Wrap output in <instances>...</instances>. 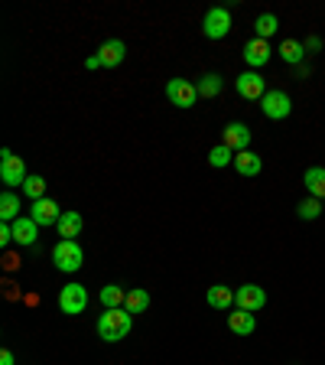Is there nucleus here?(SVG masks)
I'll return each instance as SVG.
<instances>
[{"instance_id": "nucleus-23", "label": "nucleus", "mask_w": 325, "mask_h": 365, "mask_svg": "<svg viewBox=\"0 0 325 365\" xmlns=\"http://www.w3.org/2000/svg\"><path fill=\"white\" fill-rule=\"evenodd\" d=\"M20 219V196L14 190H7L0 196V222H16Z\"/></svg>"}, {"instance_id": "nucleus-16", "label": "nucleus", "mask_w": 325, "mask_h": 365, "mask_svg": "<svg viewBox=\"0 0 325 365\" xmlns=\"http://www.w3.org/2000/svg\"><path fill=\"white\" fill-rule=\"evenodd\" d=\"M82 228H85V219L78 212H62V219H59V225H55V232H59V238L62 242H75L78 235H82Z\"/></svg>"}, {"instance_id": "nucleus-12", "label": "nucleus", "mask_w": 325, "mask_h": 365, "mask_svg": "<svg viewBox=\"0 0 325 365\" xmlns=\"http://www.w3.org/2000/svg\"><path fill=\"white\" fill-rule=\"evenodd\" d=\"M270 43H267V39H247V43H244V62H247L250 68H254V72H257V68H264L267 62H270Z\"/></svg>"}, {"instance_id": "nucleus-30", "label": "nucleus", "mask_w": 325, "mask_h": 365, "mask_svg": "<svg viewBox=\"0 0 325 365\" xmlns=\"http://www.w3.org/2000/svg\"><path fill=\"white\" fill-rule=\"evenodd\" d=\"M306 49H309V53H319V49H322V39L309 36V39H306Z\"/></svg>"}, {"instance_id": "nucleus-6", "label": "nucleus", "mask_w": 325, "mask_h": 365, "mask_svg": "<svg viewBox=\"0 0 325 365\" xmlns=\"http://www.w3.org/2000/svg\"><path fill=\"white\" fill-rule=\"evenodd\" d=\"M231 14H228V7H212L208 14H205V20H202V33L208 39H225L228 33H231Z\"/></svg>"}, {"instance_id": "nucleus-17", "label": "nucleus", "mask_w": 325, "mask_h": 365, "mask_svg": "<svg viewBox=\"0 0 325 365\" xmlns=\"http://www.w3.org/2000/svg\"><path fill=\"white\" fill-rule=\"evenodd\" d=\"M205 300H208V307H215V310H235V290L225 287V284H212L208 294H205Z\"/></svg>"}, {"instance_id": "nucleus-4", "label": "nucleus", "mask_w": 325, "mask_h": 365, "mask_svg": "<svg viewBox=\"0 0 325 365\" xmlns=\"http://www.w3.org/2000/svg\"><path fill=\"white\" fill-rule=\"evenodd\" d=\"M85 307H88V290H85L82 284L72 281L59 290V310L65 313V317H78V313H85Z\"/></svg>"}, {"instance_id": "nucleus-19", "label": "nucleus", "mask_w": 325, "mask_h": 365, "mask_svg": "<svg viewBox=\"0 0 325 365\" xmlns=\"http://www.w3.org/2000/svg\"><path fill=\"white\" fill-rule=\"evenodd\" d=\"M280 59L287 62V66H303L306 59V43H299V39H283L280 43Z\"/></svg>"}, {"instance_id": "nucleus-25", "label": "nucleus", "mask_w": 325, "mask_h": 365, "mask_svg": "<svg viewBox=\"0 0 325 365\" xmlns=\"http://www.w3.org/2000/svg\"><path fill=\"white\" fill-rule=\"evenodd\" d=\"M277 30H280V20L273 14H260L257 20H254V36L257 39H270Z\"/></svg>"}, {"instance_id": "nucleus-10", "label": "nucleus", "mask_w": 325, "mask_h": 365, "mask_svg": "<svg viewBox=\"0 0 325 365\" xmlns=\"http://www.w3.org/2000/svg\"><path fill=\"white\" fill-rule=\"evenodd\" d=\"M30 219L36 222L39 228H49V225H59V219H62V209H59V202L55 199H36V202L30 205Z\"/></svg>"}, {"instance_id": "nucleus-31", "label": "nucleus", "mask_w": 325, "mask_h": 365, "mask_svg": "<svg viewBox=\"0 0 325 365\" xmlns=\"http://www.w3.org/2000/svg\"><path fill=\"white\" fill-rule=\"evenodd\" d=\"M0 365H16V362H14V352H10V349L0 352Z\"/></svg>"}, {"instance_id": "nucleus-8", "label": "nucleus", "mask_w": 325, "mask_h": 365, "mask_svg": "<svg viewBox=\"0 0 325 365\" xmlns=\"http://www.w3.org/2000/svg\"><path fill=\"white\" fill-rule=\"evenodd\" d=\"M260 108H264V114L270 118V121H283V118H289V111H293V98H289L287 91L273 88V91H267L264 95Z\"/></svg>"}, {"instance_id": "nucleus-13", "label": "nucleus", "mask_w": 325, "mask_h": 365, "mask_svg": "<svg viewBox=\"0 0 325 365\" xmlns=\"http://www.w3.org/2000/svg\"><path fill=\"white\" fill-rule=\"evenodd\" d=\"M124 56H127V46H124V39H105V43L98 46V62H101V68L121 66Z\"/></svg>"}, {"instance_id": "nucleus-26", "label": "nucleus", "mask_w": 325, "mask_h": 365, "mask_svg": "<svg viewBox=\"0 0 325 365\" xmlns=\"http://www.w3.org/2000/svg\"><path fill=\"white\" fill-rule=\"evenodd\" d=\"M296 215L303 222H312V219H319L322 215V199H316V196H306L303 202L296 205Z\"/></svg>"}, {"instance_id": "nucleus-2", "label": "nucleus", "mask_w": 325, "mask_h": 365, "mask_svg": "<svg viewBox=\"0 0 325 365\" xmlns=\"http://www.w3.org/2000/svg\"><path fill=\"white\" fill-rule=\"evenodd\" d=\"M0 180H4V186H7V190H16V186L23 190V182L30 180L23 157H16V153L7 150V147L0 150Z\"/></svg>"}, {"instance_id": "nucleus-20", "label": "nucleus", "mask_w": 325, "mask_h": 365, "mask_svg": "<svg viewBox=\"0 0 325 365\" xmlns=\"http://www.w3.org/2000/svg\"><path fill=\"white\" fill-rule=\"evenodd\" d=\"M196 88H198V98H218L225 82H221L218 72H205V76L196 82Z\"/></svg>"}, {"instance_id": "nucleus-1", "label": "nucleus", "mask_w": 325, "mask_h": 365, "mask_svg": "<svg viewBox=\"0 0 325 365\" xmlns=\"http://www.w3.org/2000/svg\"><path fill=\"white\" fill-rule=\"evenodd\" d=\"M130 329H134V313H127L124 307L105 310L98 317V336L105 342H121L124 336H130Z\"/></svg>"}, {"instance_id": "nucleus-9", "label": "nucleus", "mask_w": 325, "mask_h": 365, "mask_svg": "<svg viewBox=\"0 0 325 365\" xmlns=\"http://www.w3.org/2000/svg\"><path fill=\"white\" fill-rule=\"evenodd\" d=\"M235 307L247 313H257L267 307V290L257 287V284H244V287L235 290Z\"/></svg>"}, {"instance_id": "nucleus-7", "label": "nucleus", "mask_w": 325, "mask_h": 365, "mask_svg": "<svg viewBox=\"0 0 325 365\" xmlns=\"http://www.w3.org/2000/svg\"><path fill=\"white\" fill-rule=\"evenodd\" d=\"M166 98L173 101L176 108H192L198 101V88H196V82H189V78H169Z\"/></svg>"}, {"instance_id": "nucleus-11", "label": "nucleus", "mask_w": 325, "mask_h": 365, "mask_svg": "<svg viewBox=\"0 0 325 365\" xmlns=\"http://www.w3.org/2000/svg\"><path fill=\"white\" fill-rule=\"evenodd\" d=\"M221 144L231 147L235 153L250 150V128L244 121H231L225 130H221Z\"/></svg>"}, {"instance_id": "nucleus-5", "label": "nucleus", "mask_w": 325, "mask_h": 365, "mask_svg": "<svg viewBox=\"0 0 325 365\" xmlns=\"http://www.w3.org/2000/svg\"><path fill=\"white\" fill-rule=\"evenodd\" d=\"M235 88L241 98L247 101H264V95L270 88H267V78L260 76V72H254V68H247V72H241V76L235 78Z\"/></svg>"}, {"instance_id": "nucleus-15", "label": "nucleus", "mask_w": 325, "mask_h": 365, "mask_svg": "<svg viewBox=\"0 0 325 365\" xmlns=\"http://www.w3.org/2000/svg\"><path fill=\"white\" fill-rule=\"evenodd\" d=\"M14 225V242L23 245V248H30V245H36V235H39V225L30 219V215H20L16 222H10Z\"/></svg>"}, {"instance_id": "nucleus-24", "label": "nucleus", "mask_w": 325, "mask_h": 365, "mask_svg": "<svg viewBox=\"0 0 325 365\" xmlns=\"http://www.w3.org/2000/svg\"><path fill=\"white\" fill-rule=\"evenodd\" d=\"M124 297H127V290H124L121 284H107V287H101L98 300L105 310H114V307H124Z\"/></svg>"}, {"instance_id": "nucleus-18", "label": "nucleus", "mask_w": 325, "mask_h": 365, "mask_svg": "<svg viewBox=\"0 0 325 365\" xmlns=\"http://www.w3.org/2000/svg\"><path fill=\"white\" fill-rule=\"evenodd\" d=\"M235 170L241 176H260V170H264V160H260L254 150H241V153H235Z\"/></svg>"}, {"instance_id": "nucleus-28", "label": "nucleus", "mask_w": 325, "mask_h": 365, "mask_svg": "<svg viewBox=\"0 0 325 365\" xmlns=\"http://www.w3.org/2000/svg\"><path fill=\"white\" fill-rule=\"evenodd\" d=\"M23 196H30L33 202H36V199H46V180L43 176H30V180L23 182Z\"/></svg>"}, {"instance_id": "nucleus-32", "label": "nucleus", "mask_w": 325, "mask_h": 365, "mask_svg": "<svg viewBox=\"0 0 325 365\" xmlns=\"http://www.w3.org/2000/svg\"><path fill=\"white\" fill-rule=\"evenodd\" d=\"M85 66H88V68H101V62H98V56H88V59H85Z\"/></svg>"}, {"instance_id": "nucleus-27", "label": "nucleus", "mask_w": 325, "mask_h": 365, "mask_svg": "<svg viewBox=\"0 0 325 365\" xmlns=\"http://www.w3.org/2000/svg\"><path fill=\"white\" fill-rule=\"evenodd\" d=\"M208 163H212V167H228V163H235V150H231V147H225V144H218V147H212V150H208Z\"/></svg>"}, {"instance_id": "nucleus-29", "label": "nucleus", "mask_w": 325, "mask_h": 365, "mask_svg": "<svg viewBox=\"0 0 325 365\" xmlns=\"http://www.w3.org/2000/svg\"><path fill=\"white\" fill-rule=\"evenodd\" d=\"M14 242V225L10 222H0V248H7Z\"/></svg>"}, {"instance_id": "nucleus-21", "label": "nucleus", "mask_w": 325, "mask_h": 365, "mask_svg": "<svg viewBox=\"0 0 325 365\" xmlns=\"http://www.w3.org/2000/svg\"><path fill=\"white\" fill-rule=\"evenodd\" d=\"M303 182H306V192H309V196L325 199V167H309Z\"/></svg>"}, {"instance_id": "nucleus-14", "label": "nucleus", "mask_w": 325, "mask_h": 365, "mask_svg": "<svg viewBox=\"0 0 325 365\" xmlns=\"http://www.w3.org/2000/svg\"><path fill=\"white\" fill-rule=\"evenodd\" d=\"M228 329L235 336H254V329H257V317L247 310H228Z\"/></svg>"}, {"instance_id": "nucleus-3", "label": "nucleus", "mask_w": 325, "mask_h": 365, "mask_svg": "<svg viewBox=\"0 0 325 365\" xmlns=\"http://www.w3.org/2000/svg\"><path fill=\"white\" fill-rule=\"evenodd\" d=\"M53 264L59 267L62 274H75L78 267L85 264L82 245H78V242H62V238H59V245L53 248Z\"/></svg>"}, {"instance_id": "nucleus-22", "label": "nucleus", "mask_w": 325, "mask_h": 365, "mask_svg": "<svg viewBox=\"0 0 325 365\" xmlns=\"http://www.w3.org/2000/svg\"><path fill=\"white\" fill-rule=\"evenodd\" d=\"M124 310L127 313H146L150 310V294H146L144 287L127 290V297H124Z\"/></svg>"}]
</instances>
